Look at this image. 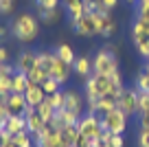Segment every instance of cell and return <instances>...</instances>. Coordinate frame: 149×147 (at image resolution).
Here are the masks:
<instances>
[{
  "instance_id": "obj_1",
  "label": "cell",
  "mask_w": 149,
  "mask_h": 147,
  "mask_svg": "<svg viewBox=\"0 0 149 147\" xmlns=\"http://www.w3.org/2000/svg\"><path fill=\"white\" fill-rule=\"evenodd\" d=\"M123 75L121 70L114 75H90L88 79L84 81V97H86V106L88 103H94L101 97H121L123 92Z\"/></svg>"
},
{
  "instance_id": "obj_2",
  "label": "cell",
  "mask_w": 149,
  "mask_h": 147,
  "mask_svg": "<svg viewBox=\"0 0 149 147\" xmlns=\"http://www.w3.org/2000/svg\"><path fill=\"white\" fill-rule=\"evenodd\" d=\"M40 24L42 22L37 20V15L24 11V13L15 15V18L11 20L9 29H11V35H13L20 44H33V42L40 37Z\"/></svg>"
},
{
  "instance_id": "obj_3",
  "label": "cell",
  "mask_w": 149,
  "mask_h": 147,
  "mask_svg": "<svg viewBox=\"0 0 149 147\" xmlns=\"http://www.w3.org/2000/svg\"><path fill=\"white\" fill-rule=\"evenodd\" d=\"M118 57H116V46L105 44L92 55V73L94 75H114L118 73Z\"/></svg>"
},
{
  "instance_id": "obj_4",
  "label": "cell",
  "mask_w": 149,
  "mask_h": 147,
  "mask_svg": "<svg viewBox=\"0 0 149 147\" xmlns=\"http://www.w3.org/2000/svg\"><path fill=\"white\" fill-rule=\"evenodd\" d=\"M130 33H132V42H134L138 55L143 57L145 62H149V20L136 15L134 22H132Z\"/></svg>"
},
{
  "instance_id": "obj_5",
  "label": "cell",
  "mask_w": 149,
  "mask_h": 147,
  "mask_svg": "<svg viewBox=\"0 0 149 147\" xmlns=\"http://www.w3.org/2000/svg\"><path fill=\"white\" fill-rule=\"evenodd\" d=\"M127 121H130V116H127L123 110H118V108H114V110H110L107 114L101 116L103 130H107V132H112V134H125Z\"/></svg>"
},
{
  "instance_id": "obj_6",
  "label": "cell",
  "mask_w": 149,
  "mask_h": 147,
  "mask_svg": "<svg viewBox=\"0 0 149 147\" xmlns=\"http://www.w3.org/2000/svg\"><path fill=\"white\" fill-rule=\"evenodd\" d=\"M77 130H79L81 136H86V138H90V141H94V138H97L99 134L103 132L101 114H94V112H86V114L79 119V123H77Z\"/></svg>"
},
{
  "instance_id": "obj_7",
  "label": "cell",
  "mask_w": 149,
  "mask_h": 147,
  "mask_svg": "<svg viewBox=\"0 0 149 147\" xmlns=\"http://www.w3.org/2000/svg\"><path fill=\"white\" fill-rule=\"evenodd\" d=\"M138 94H140V90L136 86L123 88L121 97H118V101H116V108H118V110H123L127 116L138 114Z\"/></svg>"
},
{
  "instance_id": "obj_8",
  "label": "cell",
  "mask_w": 149,
  "mask_h": 147,
  "mask_svg": "<svg viewBox=\"0 0 149 147\" xmlns=\"http://www.w3.org/2000/svg\"><path fill=\"white\" fill-rule=\"evenodd\" d=\"M72 31L77 35H84V37H92V35H99V15L97 13H86L84 18H79L77 22L70 24Z\"/></svg>"
},
{
  "instance_id": "obj_9",
  "label": "cell",
  "mask_w": 149,
  "mask_h": 147,
  "mask_svg": "<svg viewBox=\"0 0 149 147\" xmlns=\"http://www.w3.org/2000/svg\"><path fill=\"white\" fill-rule=\"evenodd\" d=\"M64 97H66V103H64V110L74 112V114L84 116V108H86V97L84 92H79L77 88H64Z\"/></svg>"
},
{
  "instance_id": "obj_10",
  "label": "cell",
  "mask_w": 149,
  "mask_h": 147,
  "mask_svg": "<svg viewBox=\"0 0 149 147\" xmlns=\"http://www.w3.org/2000/svg\"><path fill=\"white\" fill-rule=\"evenodd\" d=\"M24 119H26V132L33 134V136H37V134L48 125L46 121H44V116L37 112V108H29V110L24 112Z\"/></svg>"
},
{
  "instance_id": "obj_11",
  "label": "cell",
  "mask_w": 149,
  "mask_h": 147,
  "mask_svg": "<svg viewBox=\"0 0 149 147\" xmlns=\"http://www.w3.org/2000/svg\"><path fill=\"white\" fill-rule=\"evenodd\" d=\"M37 66V51H22L18 57H15V70L18 73H24V75H29L33 68Z\"/></svg>"
},
{
  "instance_id": "obj_12",
  "label": "cell",
  "mask_w": 149,
  "mask_h": 147,
  "mask_svg": "<svg viewBox=\"0 0 149 147\" xmlns=\"http://www.w3.org/2000/svg\"><path fill=\"white\" fill-rule=\"evenodd\" d=\"M97 15H99V35L110 40L118 29L116 20L112 18V11H101V13H97Z\"/></svg>"
},
{
  "instance_id": "obj_13",
  "label": "cell",
  "mask_w": 149,
  "mask_h": 147,
  "mask_svg": "<svg viewBox=\"0 0 149 147\" xmlns=\"http://www.w3.org/2000/svg\"><path fill=\"white\" fill-rule=\"evenodd\" d=\"M51 77L57 79L61 86H66V83L70 81V77H72V64H66V62H61L59 57H57L55 66H53V70H51Z\"/></svg>"
},
{
  "instance_id": "obj_14",
  "label": "cell",
  "mask_w": 149,
  "mask_h": 147,
  "mask_svg": "<svg viewBox=\"0 0 149 147\" xmlns=\"http://www.w3.org/2000/svg\"><path fill=\"white\" fill-rule=\"evenodd\" d=\"M72 75H77L79 79H88L92 75V57L90 55H79L72 64Z\"/></svg>"
},
{
  "instance_id": "obj_15",
  "label": "cell",
  "mask_w": 149,
  "mask_h": 147,
  "mask_svg": "<svg viewBox=\"0 0 149 147\" xmlns=\"http://www.w3.org/2000/svg\"><path fill=\"white\" fill-rule=\"evenodd\" d=\"M116 97H101V99H97L94 103H88V112H94V114H107L110 110H114L116 108Z\"/></svg>"
},
{
  "instance_id": "obj_16",
  "label": "cell",
  "mask_w": 149,
  "mask_h": 147,
  "mask_svg": "<svg viewBox=\"0 0 149 147\" xmlns=\"http://www.w3.org/2000/svg\"><path fill=\"white\" fill-rule=\"evenodd\" d=\"M2 130H5L9 136H15V134L24 132V130H26V119H24V114H9V119L5 121Z\"/></svg>"
},
{
  "instance_id": "obj_17",
  "label": "cell",
  "mask_w": 149,
  "mask_h": 147,
  "mask_svg": "<svg viewBox=\"0 0 149 147\" xmlns=\"http://www.w3.org/2000/svg\"><path fill=\"white\" fill-rule=\"evenodd\" d=\"M5 103H7V108H9L11 114H24V112L29 110L26 99H24V94H20V92H11V94L5 99Z\"/></svg>"
},
{
  "instance_id": "obj_18",
  "label": "cell",
  "mask_w": 149,
  "mask_h": 147,
  "mask_svg": "<svg viewBox=\"0 0 149 147\" xmlns=\"http://www.w3.org/2000/svg\"><path fill=\"white\" fill-rule=\"evenodd\" d=\"M24 99H26L29 108H37L44 99H46V92L42 90L40 83H29V88L24 90Z\"/></svg>"
},
{
  "instance_id": "obj_19",
  "label": "cell",
  "mask_w": 149,
  "mask_h": 147,
  "mask_svg": "<svg viewBox=\"0 0 149 147\" xmlns=\"http://www.w3.org/2000/svg\"><path fill=\"white\" fill-rule=\"evenodd\" d=\"M64 7H66V15H68L70 24L86 15V2L84 0H70V2H66Z\"/></svg>"
},
{
  "instance_id": "obj_20",
  "label": "cell",
  "mask_w": 149,
  "mask_h": 147,
  "mask_svg": "<svg viewBox=\"0 0 149 147\" xmlns=\"http://www.w3.org/2000/svg\"><path fill=\"white\" fill-rule=\"evenodd\" d=\"M61 9L57 7V9H37V20L42 24H46V27H53V24H57L61 20Z\"/></svg>"
},
{
  "instance_id": "obj_21",
  "label": "cell",
  "mask_w": 149,
  "mask_h": 147,
  "mask_svg": "<svg viewBox=\"0 0 149 147\" xmlns=\"http://www.w3.org/2000/svg\"><path fill=\"white\" fill-rule=\"evenodd\" d=\"M55 60H57L55 51H37V66H40L48 77H51V70H53V66H55Z\"/></svg>"
},
{
  "instance_id": "obj_22",
  "label": "cell",
  "mask_w": 149,
  "mask_h": 147,
  "mask_svg": "<svg viewBox=\"0 0 149 147\" xmlns=\"http://www.w3.org/2000/svg\"><path fill=\"white\" fill-rule=\"evenodd\" d=\"M55 55L59 57L61 62H66V64H74V60H77V55H74V51H72V46H70V44H66V42L57 44Z\"/></svg>"
},
{
  "instance_id": "obj_23",
  "label": "cell",
  "mask_w": 149,
  "mask_h": 147,
  "mask_svg": "<svg viewBox=\"0 0 149 147\" xmlns=\"http://www.w3.org/2000/svg\"><path fill=\"white\" fill-rule=\"evenodd\" d=\"M59 134H61V141H64L68 147H74V141L79 136V130H77V125H61Z\"/></svg>"
},
{
  "instance_id": "obj_24",
  "label": "cell",
  "mask_w": 149,
  "mask_h": 147,
  "mask_svg": "<svg viewBox=\"0 0 149 147\" xmlns=\"http://www.w3.org/2000/svg\"><path fill=\"white\" fill-rule=\"evenodd\" d=\"M26 88H29V77L24 73H18V70H15L13 77H11V92H20V94H24Z\"/></svg>"
},
{
  "instance_id": "obj_25",
  "label": "cell",
  "mask_w": 149,
  "mask_h": 147,
  "mask_svg": "<svg viewBox=\"0 0 149 147\" xmlns=\"http://www.w3.org/2000/svg\"><path fill=\"white\" fill-rule=\"evenodd\" d=\"M11 143H13L15 147H35V136H33V134H29L26 130H24V132L11 136Z\"/></svg>"
},
{
  "instance_id": "obj_26",
  "label": "cell",
  "mask_w": 149,
  "mask_h": 147,
  "mask_svg": "<svg viewBox=\"0 0 149 147\" xmlns=\"http://www.w3.org/2000/svg\"><path fill=\"white\" fill-rule=\"evenodd\" d=\"M37 112L44 116V121H46V123H51V121L55 119V108L51 106V101H48V99H44V101L37 106Z\"/></svg>"
},
{
  "instance_id": "obj_27",
  "label": "cell",
  "mask_w": 149,
  "mask_h": 147,
  "mask_svg": "<svg viewBox=\"0 0 149 147\" xmlns=\"http://www.w3.org/2000/svg\"><path fill=\"white\" fill-rule=\"evenodd\" d=\"M40 86H42V90L46 92V97H48V94H55V92H59L61 88H64L59 81H57V79H53V77H46L42 83H40Z\"/></svg>"
},
{
  "instance_id": "obj_28",
  "label": "cell",
  "mask_w": 149,
  "mask_h": 147,
  "mask_svg": "<svg viewBox=\"0 0 149 147\" xmlns=\"http://www.w3.org/2000/svg\"><path fill=\"white\" fill-rule=\"evenodd\" d=\"M134 86L138 88L140 92H149V73H147V70H140V73L136 75Z\"/></svg>"
},
{
  "instance_id": "obj_29",
  "label": "cell",
  "mask_w": 149,
  "mask_h": 147,
  "mask_svg": "<svg viewBox=\"0 0 149 147\" xmlns=\"http://www.w3.org/2000/svg\"><path fill=\"white\" fill-rule=\"evenodd\" d=\"M46 99L51 101V106L55 108V112H57V110H64V103H66V97H64V88H61L59 92H55V94H48Z\"/></svg>"
},
{
  "instance_id": "obj_30",
  "label": "cell",
  "mask_w": 149,
  "mask_h": 147,
  "mask_svg": "<svg viewBox=\"0 0 149 147\" xmlns=\"http://www.w3.org/2000/svg\"><path fill=\"white\" fill-rule=\"evenodd\" d=\"M26 77H29V83H42V81H44V79H46V77H48V75H46V73H44V70H42V68H40V66H35V68H33V70H31V73H29V75H26Z\"/></svg>"
},
{
  "instance_id": "obj_31",
  "label": "cell",
  "mask_w": 149,
  "mask_h": 147,
  "mask_svg": "<svg viewBox=\"0 0 149 147\" xmlns=\"http://www.w3.org/2000/svg\"><path fill=\"white\" fill-rule=\"evenodd\" d=\"M136 145H138V147H149V130L138 127V134H136Z\"/></svg>"
},
{
  "instance_id": "obj_32",
  "label": "cell",
  "mask_w": 149,
  "mask_h": 147,
  "mask_svg": "<svg viewBox=\"0 0 149 147\" xmlns=\"http://www.w3.org/2000/svg\"><path fill=\"white\" fill-rule=\"evenodd\" d=\"M136 15L149 20V0H138L136 2Z\"/></svg>"
},
{
  "instance_id": "obj_33",
  "label": "cell",
  "mask_w": 149,
  "mask_h": 147,
  "mask_svg": "<svg viewBox=\"0 0 149 147\" xmlns=\"http://www.w3.org/2000/svg\"><path fill=\"white\" fill-rule=\"evenodd\" d=\"M15 11V0H0V15H11Z\"/></svg>"
},
{
  "instance_id": "obj_34",
  "label": "cell",
  "mask_w": 149,
  "mask_h": 147,
  "mask_svg": "<svg viewBox=\"0 0 149 147\" xmlns=\"http://www.w3.org/2000/svg\"><path fill=\"white\" fill-rule=\"evenodd\" d=\"M37 9H57L61 5V0H33Z\"/></svg>"
},
{
  "instance_id": "obj_35",
  "label": "cell",
  "mask_w": 149,
  "mask_h": 147,
  "mask_svg": "<svg viewBox=\"0 0 149 147\" xmlns=\"http://www.w3.org/2000/svg\"><path fill=\"white\" fill-rule=\"evenodd\" d=\"M149 110V92H140L138 94V114Z\"/></svg>"
},
{
  "instance_id": "obj_36",
  "label": "cell",
  "mask_w": 149,
  "mask_h": 147,
  "mask_svg": "<svg viewBox=\"0 0 149 147\" xmlns=\"http://www.w3.org/2000/svg\"><path fill=\"white\" fill-rule=\"evenodd\" d=\"M107 143H110L112 147H125V136H123V134H112Z\"/></svg>"
},
{
  "instance_id": "obj_37",
  "label": "cell",
  "mask_w": 149,
  "mask_h": 147,
  "mask_svg": "<svg viewBox=\"0 0 149 147\" xmlns=\"http://www.w3.org/2000/svg\"><path fill=\"white\" fill-rule=\"evenodd\" d=\"M9 108H7V103H5V99H2V101H0V127H2V125H5V121L9 119Z\"/></svg>"
},
{
  "instance_id": "obj_38",
  "label": "cell",
  "mask_w": 149,
  "mask_h": 147,
  "mask_svg": "<svg viewBox=\"0 0 149 147\" xmlns=\"http://www.w3.org/2000/svg\"><path fill=\"white\" fill-rule=\"evenodd\" d=\"M138 127L149 130V110H147V112H143V114H138Z\"/></svg>"
},
{
  "instance_id": "obj_39",
  "label": "cell",
  "mask_w": 149,
  "mask_h": 147,
  "mask_svg": "<svg viewBox=\"0 0 149 147\" xmlns=\"http://www.w3.org/2000/svg\"><path fill=\"white\" fill-rule=\"evenodd\" d=\"M9 60H11V57H9V48L0 44V64H7Z\"/></svg>"
},
{
  "instance_id": "obj_40",
  "label": "cell",
  "mask_w": 149,
  "mask_h": 147,
  "mask_svg": "<svg viewBox=\"0 0 149 147\" xmlns=\"http://www.w3.org/2000/svg\"><path fill=\"white\" fill-rule=\"evenodd\" d=\"M101 5H103V9H105V11H112L114 7L118 5V0H101Z\"/></svg>"
},
{
  "instance_id": "obj_41",
  "label": "cell",
  "mask_w": 149,
  "mask_h": 147,
  "mask_svg": "<svg viewBox=\"0 0 149 147\" xmlns=\"http://www.w3.org/2000/svg\"><path fill=\"white\" fill-rule=\"evenodd\" d=\"M9 33H11V29L7 27V24H2V22H0V40H5V37L9 35Z\"/></svg>"
},
{
  "instance_id": "obj_42",
  "label": "cell",
  "mask_w": 149,
  "mask_h": 147,
  "mask_svg": "<svg viewBox=\"0 0 149 147\" xmlns=\"http://www.w3.org/2000/svg\"><path fill=\"white\" fill-rule=\"evenodd\" d=\"M127 2H130V5H136V2H138V0H127Z\"/></svg>"
},
{
  "instance_id": "obj_43",
  "label": "cell",
  "mask_w": 149,
  "mask_h": 147,
  "mask_svg": "<svg viewBox=\"0 0 149 147\" xmlns=\"http://www.w3.org/2000/svg\"><path fill=\"white\" fill-rule=\"evenodd\" d=\"M7 147H15V145H13V143H9V145H7Z\"/></svg>"
}]
</instances>
